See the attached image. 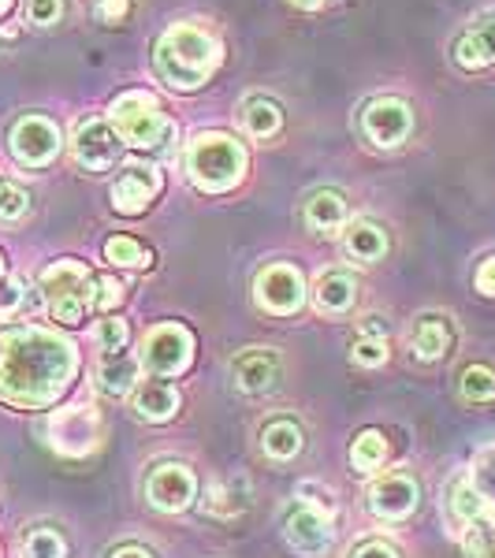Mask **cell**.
Wrapping results in <instances>:
<instances>
[{
  "instance_id": "cell-25",
  "label": "cell",
  "mask_w": 495,
  "mask_h": 558,
  "mask_svg": "<svg viewBox=\"0 0 495 558\" xmlns=\"http://www.w3.org/2000/svg\"><path fill=\"white\" fill-rule=\"evenodd\" d=\"M447 347H451V328H447L444 317H425L413 328V354H418L421 362L444 357Z\"/></svg>"
},
{
  "instance_id": "cell-39",
  "label": "cell",
  "mask_w": 495,
  "mask_h": 558,
  "mask_svg": "<svg viewBox=\"0 0 495 558\" xmlns=\"http://www.w3.org/2000/svg\"><path fill=\"white\" fill-rule=\"evenodd\" d=\"M476 488H481L484 499H495V451L476 462Z\"/></svg>"
},
{
  "instance_id": "cell-12",
  "label": "cell",
  "mask_w": 495,
  "mask_h": 558,
  "mask_svg": "<svg viewBox=\"0 0 495 558\" xmlns=\"http://www.w3.org/2000/svg\"><path fill=\"white\" fill-rule=\"evenodd\" d=\"M165 179L153 165H128L120 172V179L112 183V209L120 216H142L153 205V197L160 194Z\"/></svg>"
},
{
  "instance_id": "cell-31",
  "label": "cell",
  "mask_w": 495,
  "mask_h": 558,
  "mask_svg": "<svg viewBox=\"0 0 495 558\" xmlns=\"http://www.w3.org/2000/svg\"><path fill=\"white\" fill-rule=\"evenodd\" d=\"M123 283L120 279H112V276H101V279H94V283H89V305H94V310H101V313H112L116 305L123 302Z\"/></svg>"
},
{
  "instance_id": "cell-7",
  "label": "cell",
  "mask_w": 495,
  "mask_h": 558,
  "mask_svg": "<svg viewBox=\"0 0 495 558\" xmlns=\"http://www.w3.org/2000/svg\"><path fill=\"white\" fill-rule=\"evenodd\" d=\"M138 362L146 365L153 376H160V380L186 373L194 362V336L183 328V324H157V328L142 339Z\"/></svg>"
},
{
  "instance_id": "cell-6",
  "label": "cell",
  "mask_w": 495,
  "mask_h": 558,
  "mask_svg": "<svg viewBox=\"0 0 495 558\" xmlns=\"http://www.w3.org/2000/svg\"><path fill=\"white\" fill-rule=\"evenodd\" d=\"M8 149H12V157L20 160L23 168H45L60 157L64 134H60V128L49 116L26 112L12 123V131H8Z\"/></svg>"
},
{
  "instance_id": "cell-41",
  "label": "cell",
  "mask_w": 495,
  "mask_h": 558,
  "mask_svg": "<svg viewBox=\"0 0 495 558\" xmlns=\"http://www.w3.org/2000/svg\"><path fill=\"white\" fill-rule=\"evenodd\" d=\"M350 558H399L391 544H384V539H365V544H358Z\"/></svg>"
},
{
  "instance_id": "cell-14",
  "label": "cell",
  "mask_w": 495,
  "mask_h": 558,
  "mask_svg": "<svg viewBox=\"0 0 495 558\" xmlns=\"http://www.w3.org/2000/svg\"><path fill=\"white\" fill-rule=\"evenodd\" d=\"M49 444L57 447L60 454H86L97 447V436H101V425H97L94 410L86 407H71L60 410L57 417L49 421Z\"/></svg>"
},
{
  "instance_id": "cell-47",
  "label": "cell",
  "mask_w": 495,
  "mask_h": 558,
  "mask_svg": "<svg viewBox=\"0 0 495 558\" xmlns=\"http://www.w3.org/2000/svg\"><path fill=\"white\" fill-rule=\"evenodd\" d=\"M8 8H12V0H0V15H4V12H8Z\"/></svg>"
},
{
  "instance_id": "cell-11",
  "label": "cell",
  "mask_w": 495,
  "mask_h": 558,
  "mask_svg": "<svg viewBox=\"0 0 495 558\" xmlns=\"http://www.w3.org/2000/svg\"><path fill=\"white\" fill-rule=\"evenodd\" d=\"M194 495H197L194 473L186 470V465H179V462L157 465V470L149 473V481H146V499L157 510H165V514H179V510H186L194 502Z\"/></svg>"
},
{
  "instance_id": "cell-26",
  "label": "cell",
  "mask_w": 495,
  "mask_h": 558,
  "mask_svg": "<svg viewBox=\"0 0 495 558\" xmlns=\"http://www.w3.org/2000/svg\"><path fill=\"white\" fill-rule=\"evenodd\" d=\"M384 454H388V439L373 428L362 432V436L354 439V447H350V462H354V470H362V473H373L376 465H384Z\"/></svg>"
},
{
  "instance_id": "cell-44",
  "label": "cell",
  "mask_w": 495,
  "mask_h": 558,
  "mask_svg": "<svg viewBox=\"0 0 495 558\" xmlns=\"http://www.w3.org/2000/svg\"><path fill=\"white\" fill-rule=\"evenodd\" d=\"M362 336L365 339H388V320H384V317H365L362 320Z\"/></svg>"
},
{
  "instance_id": "cell-49",
  "label": "cell",
  "mask_w": 495,
  "mask_h": 558,
  "mask_svg": "<svg viewBox=\"0 0 495 558\" xmlns=\"http://www.w3.org/2000/svg\"><path fill=\"white\" fill-rule=\"evenodd\" d=\"M0 197H4V183H0Z\"/></svg>"
},
{
  "instance_id": "cell-4",
  "label": "cell",
  "mask_w": 495,
  "mask_h": 558,
  "mask_svg": "<svg viewBox=\"0 0 495 558\" xmlns=\"http://www.w3.org/2000/svg\"><path fill=\"white\" fill-rule=\"evenodd\" d=\"M108 123L123 138V146L134 149H160L172 138V123L165 116V105L146 89H128L108 105Z\"/></svg>"
},
{
  "instance_id": "cell-18",
  "label": "cell",
  "mask_w": 495,
  "mask_h": 558,
  "mask_svg": "<svg viewBox=\"0 0 495 558\" xmlns=\"http://www.w3.org/2000/svg\"><path fill=\"white\" fill-rule=\"evenodd\" d=\"M302 220H305V228H310L313 235H339V231L347 228L343 194L331 191V186L310 194V202H305V209H302Z\"/></svg>"
},
{
  "instance_id": "cell-9",
  "label": "cell",
  "mask_w": 495,
  "mask_h": 558,
  "mask_svg": "<svg viewBox=\"0 0 495 558\" xmlns=\"http://www.w3.org/2000/svg\"><path fill=\"white\" fill-rule=\"evenodd\" d=\"M362 131L376 149L402 146L413 131V108L402 97H376L362 112Z\"/></svg>"
},
{
  "instance_id": "cell-37",
  "label": "cell",
  "mask_w": 495,
  "mask_h": 558,
  "mask_svg": "<svg viewBox=\"0 0 495 558\" xmlns=\"http://www.w3.org/2000/svg\"><path fill=\"white\" fill-rule=\"evenodd\" d=\"M23 305V279H0V320H8Z\"/></svg>"
},
{
  "instance_id": "cell-38",
  "label": "cell",
  "mask_w": 495,
  "mask_h": 558,
  "mask_svg": "<svg viewBox=\"0 0 495 558\" xmlns=\"http://www.w3.org/2000/svg\"><path fill=\"white\" fill-rule=\"evenodd\" d=\"M31 209V197H26L20 186H4V197H0V220H20Z\"/></svg>"
},
{
  "instance_id": "cell-24",
  "label": "cell",
  "mask_w": 495,
  "mask_h": 558,
  "mask_svg": "<svg viewBox=\"0 0 495 558\" xmlns=\"http://www.w3.org/2000/svg\"><path fill=\"white\" fill-rule=\"evenodd\" d=\"M261 447H265L268 458H276V462H287V458H294L302 451V428L294 425V421H268L265 428H261Z\"/></svg>"
},
{
  "instance_id": "cell-8",
  "label": "cell",
  "mask_w": 495,
  "mask_h": 558,
  "mask_svg": "<svg viewBox=\"0 0 495 558\" xmlns=\"http://www.w3.org/2000/svg\"><path fill=\"white\" fill-rule=\"evenodd\" d=\"M254 299L261 310L273 313V317H294V313L305 305V279L294 265L276 260V265H265L257 272Z\"/></svg>"
},
{
  "instance_id": "cell-20",
  "label": "cell",
  "mask_w": 495,
  "mask_h": 558,
  "mask_svg": "<svg viewBox=\"0 0 495 558\" xmlns=\"http://www.w3.org/2000/svg\"><path fill=\"white\" fill-rule=\"evenodd\" d=\"M179 391H176V384H168V380H146L134 391V413H138L142 421H172L176 413H179Z\"/></svg>"
},
{
  "instance_id": "cell-40",
  "label": "cell",
  "mask_w": 495,
  "mask_h": 558,
  "mask_svg": "<svg viewBox=\"0 0 495 558\" xmlns=\"http://www.w3.org/2000/svg\"><path fill=\"white\" fill-rule=\"evenodd\" d=\"M131 15V0H101V4H97V20L101 23H123Z\"/></svg>"
},
{
  "instance_id": "cell-32",
  "label": "cell",
  "mask_w": 495,
  "mask_h": 558,
  "mask_svg": "<svg viewBox=\"0 0 495 558\" xmlns=\"http://www.w3.org/2000/svg\"><path fill=\"white\" fill-rule=\"evenodd\" d=\"M466 551L470 558H495V521H473L466 533Z\"/></svg>"
},
{
  "instance_id": "cell-23",
  "label": "cell",
  "mask_w": 495,
  "mask_h": 558,
  "mask_svg": "<svg viewBox=\"0 0 495 558\" xmlns=\"http://www.w3.org/2000/svg\"><path fill=\"white\" fill-rule=\"evenodd\" d=\"M242 128H246L250 138H273L283 128V108L273 97H246L242 101Z\"/></svg>"
},
{
  "instance_id": "cell-21",
  "label": "cell",
  "mask_w": 495,
  "mask_h": 558,
  "mask_svg": "<svg viewBox=\"0 0 495 558\" xmlns=\"http://www.w3.org/2000/svg\"><path fill=\"white\" fill-rule=\"evenodd\" d=\"M138 368H142L138 357L116 350V354L101 357V365L94 368V380L105 395H116V399H120V395H128L134 387V380H138Z\"/></svg>"
},
{
  "instance_id": "cell-2",
  "label": "cell",
  "mask_w": 495,
  "mask_h": 558,
  "mask_svg": "<svg viewBox=\"0 0 495 558\" xmlns=\"http://www.w3.org/2000/svg\"><path fill=\"white\" fill-rule=\"evenodd\" d=\"M220 41L209 26L202 23H176L160 34L157 49H153V68H157L160 83L172 89H191L205 86L213 78V71L220 68Z\"/></svg>"
},
{
  "instance_id": "cell-17",
  "label": "cell",
  "mask_w": 495,
  "mask_h": 558,
  "mask_svg": "<svg viewBox=\"0 0 495 558\" xmlns=\"http://www.w3.org/2000/svg\"><path fill=\"white\" fill-rule=\"evenodd\" d=\"M358 302V279L350 272H321L317 283H313V305L324 317H343V313L354 310Z\"/></svg>"
},
{
  "instance_id": "cell-34",
  "label": "cell",
  "mask_w": 495,
  "mask_h": 558,
  "mask_svg": "<svg viewBox=\"0 0 495 558\" xmlns=\"http://www.w3.org/2000/svg\"><path fill=\"white\" fill-rule=\"evenodd\" d=\"M26 20L34 26H57L64 20V0H26Z\"/></svg>"
},
{
  "instance_id": "cell-45",
  "label": "cell",
  "mask_w": 495,
  "mask_h": 558,
  "mask_svg": "<svg viewBox=\"0 0 495 558\" xmlns=\"http://www.w3.org/2000/svg\"><path fill=\"white\" fill-rule=\"evenodd\" d=\"M108 558H153V555L146 551V547H134V544H128V547H116V551L108 555Z\"/></svg>"
},
{
  "instance_id": "cell-33",
  "label": "cell",
  "mask_w": 495,
  "mask_h": 558,
  "mask_svg": "<svg viewBox=\"0 0 495 558\" xmlns=\"http://www.w3.org/2000/svg\"><path fill=\"white\" fill-rule=\"evenodd\" d=\"M97 347L108 350V354H116V350H123L128 347V339H131V331H128V320H120V317H108L97 324Z\"/></svg>"
},
{
  "instance_id": "cell-29",
  "label": "cell",
  "mask_w": 495,
  "mask_h": 558,
  "mask_svg": "<svg viewBox=\"0 0 495 558\" xmlns=\"http://www.w3.org/2000/svg\"><path fill=\"white\" fill-rule=\"evenodd\" d=\"M462 399L466 402H492L495 399V373L484 365H470L462 373Z\"/></svg>"
},
{
  "instance_id": "cell-35",
  "label": "cell",
  "mask_w": 495,
  "mask_h": 558,
  "mask_svg": "<svg viewBox=\"0 0 495 558\" xmlns=\"http://www.w3.org/2000/svg\"><path fill=\"white\" fill-rule=\"evenodd\" d=\"M350 357H354L358 365H365V368L384 365V362H388V339H362V343L350 350Z\"/></svg>"
},
{
  "instance_id": "cell-3",
  "label": "cell",
  "mask_w": 495,
  "mask_h": 558,
  "mask_svg": "<svg viewBox=\"0 0 495 558\" xmlns=\"http://www.w3.org/2000/svg\"><path fill=\"white\" fill-rule=\"evenodd\" d=\"M186 175L197 191L224 194L246 175V149L224 131H205L186 146Z\"/></svg>"
},
{
  "instance_id": "cell-28",
  "label": "cell",
  "mask_w": 495,
  "mask_h": 558,
  "mask_svg": "<svg viewBox=\"0 0 495 558\" xmlns=\"http://www.w3.org/2000/svg\"><path fill=\"white\" fill-rule=\"evenodd\" d=\"M451 507H455L458 518L473 525V521L484 518V510H488V499H484L481 488H476L473 481H462V484H455V492H451Z\"/></svg>"
},
{
  "instance_id": "cell-27",
  "label": "cell",
  "mask_w": 495,
  "mask_h": 558,
  "mask_svg": "<svg viewBox=\"0 0 495 558\" xmlns=\"http://www.w3.org/2000/svg\"><path fill=\"white\" fill-rule=\"evenodd\" d=\"M105 260L120 268H142V265H149V250L131 235H112L105 242Z\"/></svg>"
},
{
  "instance_id": "cell-1",
  "label": "cell",
  "mask_w": 495,
  "mask_h": 558,
  "mask_svg": "<svg viewBox=\"0 0 495 558\" xmlns=\"http://www.w3.org/2000/svg\"><path fill=\"white\" fill-rule=\"evenodd\" d=\"M75 368V347L57 331L34 328V324L0 331V399H8L12 407H52L68 391Z\"/></svg>"
},
{
  "instance_id": "cell-10",
  "label": "cell",
  "mask_w": 495,
  "mask_h": 558,
  "mask_svg": "<svg viewBox=\"0 0 495 558\" xmlns=\"http://www.w3.org/2000/svg\"><path fill=\"white\" fill-rule=\"evenodd\" d=\"M123 138L116 134V128L108 120H86L75 128V138H71V153L75 160L86 168V172H108V168L120 160Z\"/></svg>"
},
{
  "instance_id": "cell-46",
  "label": "cell",
  "mask_w": 495,
  "mask_h": 558,
  "mask_svg": "<svg viewBox=\"0 0 495 558\" xmlns=\"http://www.w3.org/2000/svg\"><path fill=\"white\" fill-rule=\"evenodd\" d=\"M287 4L302 8V12H317V8H324V0H287Z\"/></svg>"
},
{
  "instance_id": "cell-16",
  "label": "cell",
  "mask_w": 495,
  "mask_h": 558,
  "mask_svg": "<svg viewBox=\"0 0 495 558\" xmlns=\"http://www.w3.org/2000/svg\"><path fill=\"white\" fill-rule=\"evenodd\" d=\"M231 376H236V387L246 395H261L268 391V387H276L280 380V357L273 354V350H242L236 357V365H231Z\"/></svg>"
},
{
  "instance_id": "cell-19",
  "label": "cell",
  "mask_w": 495,
  "mask_h": 558,
  "mask_svg": "<svg viewBox=\"0 0 495 558\" xmlns=\"http://www.w3.org/2000/svg\"><path fill=\"white\" fill-rule=\"evenodd\" d=\"M455 60L462 68H470V71L495 64V15H488V20H481V23H473L470 31L458 38Z\"/></svg>"
},
{
  "instance_id": "cell-5",
  "label": "cell",
  "mask_w": 495,
  "mask_h": 558,
  "mask_svg": "<svg viewBox=\"0 0 495 558\" xmlns=\"http://www.w3.org/2000/svg\"><path fill=\"white\" fill-rule=\"evenodd\" d=\"M89 283H94V276H89L83 260H52L41 272V291L49 299L52 320L68 324V328L83 324V313L89 305Z\"/></svg>"
},
{
  "instance_id": "cell-22",
  "label": "cell",
  "mask_w": 495,
  "mask_h": 558,
  "mask_svg": "<svg viewBox=\"0 0 495 558\" xmlns=\"http://www.w3.org/2000/svg\"><path fill=\"white\" fill-rule=\"evenodd\" d=\"M343 246H347V254L354 260H362V265H376V260L388 254V235H384V228H376L373 220H354L343 228Z\"/></svg>"
},
{
  "instance_id": "cell-36",
  "label": "cell",
  "mask_w": 495,
  "mask_h": 558,
  "mask_svg": "<svg viewBox=\"0 0 495 558\" xmlns=\"http://www.w3.org/2000/svg\"><path fill=\"white\" fill-rule=\"evenodd\" d=\"M231 499H236V492H231L228 484H216V488L209 492V499H205V510H209V514H220V518H236L242 507Z\"/></svg>"
},
{
  "instance_id": "cell-13",
  "label": "cell",
  "mask_w": 495,
  "mask_h": 558,
  "mask_svg": "<svg viewBox=\"0 0 495 558\" xmlns=\"http://www.w3.org/2000/svg\"><path fill=\"white\" fill-rule=\"evenodd\" d=\"M418 481L410 473H384L381 481H373L369 488V510L384 521H402L418 510Z\"/></svg>"
},
{
  "instance_id": "cell-42",
  "label": "cell",
  "mask_w": 495,
  "mask_h": 558,
  "mask_svg": "<svg viewBox=\"0 0 495 558\" xmlns=\"http://www.w3.org/2000/svg\"><path fill=\"white\" fill-rule=\"evenodd\" d=\"M299 495H317V499L310 502L313 510H321V507H324V514H331V510H336V499H331V492H328V488L321 492V484H313V481H305L302 488H299Z\"/></svg>"
},
{
  "instance_id": "cell-30",
  "label": "cell",
  "mask_w": 495,
  "mask_h": 558,
  "mask_svg": "<svg viewBox=\"0 0 495 558\" xmlns=\"http://www.w3.org/2000/svg\"><path fill=\"white\" fill-rule=\"evenodd\" d=\"M64 536L52 533V529H34L31 536L23 539V558H64Z\"/></svg>"
},
{
  "instance_id": "cell-43",
  "label": "cell",
  "mask_w": 495,
  "mask_h": 558,
  "mask_svg": "<svg viewBox=\"0 0 495 558\" xmlns=\"http://www.w3.org/2000/svg\"><path fill=\"white\" fill-rule=\"evenodd\" d=\"M476 291L492 294V299H495V257H488L481 268H476Z\"/></svg>"
},
{
  "instance_id": "cell-48",
  "label": "cell",
  "mask_w": 495,
  "mask_h": 558,
  "mask_svg": "<svg viewBox=\"0 0 495 558\" xmlns=\"http://www.w3.org/2000/svg\"><path fill=\"white\" fill-rule=\"evenodd\" d=\"M0 279H4V257H0Z\"/></svg>"
},
{
  "instance_id": "cell-15",
  "label": "cell",
  "mask_w": 495,
  "mask_h": 558,
  "mask_svg": "<svg viewBox=\"0 0 495 558\" xmlns=\"http://www.w3.org/2000/svg\"><path fill=\"white\" fill-rule=\"evenodd\" d=\"M283 536L299 555L317 558L331 547V521L328 514H321V510H313V507H294L291 514L283 518Z\"/></svg>"
}]
</instances>
